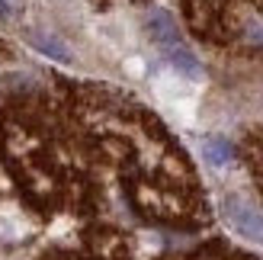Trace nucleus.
I'll return each instance as SVG.
<instances>
[{
  "mask_svg": "<svg viewBox=\"0 0 263 260\" xmlns=\"http://www.w3.org/2000/svg\"><path fill=\"white\" fill-rule=\"evenodd\" d=\"M221 209H225V218L234 231H241L244 238L263 244V212L260 209H254V206L241 196H228L221 202Z\"/></svg>",
  "mask_w": 263,
  "mask_h": 260,
  "instance_id": "nucleus-1",
  "label": "nucleus"
},
{
  "mask_svg": "<svg viewBox=\"0 0 263 260\" xmlns=\"http://www.w3.org/2000/svg\"><path fill=\"white\" fill-rule=\"evenodd\" d=\"M164 58H167V68L177 71L180 77H186V81H199L202 77V61L193 55L186 45H167L164 48Z\"/></svg>",
  "mask_w": 263,
  "mask_h": 260,
  "instance_id": "nucleus-2",
  "label": "nucleus"
},
{
  "mask_svg": "<svg viewBox=\"0 0 263 260\" xmlns=\"http://www.w3.org/2000/svg\"><path fill=\"white\" fill-rule=\"evenodd\" d=\"M144 26H148L151 39H154V42L161 45V48L180 42V29H177V23H174V16H170L167 10H151V13H148V20H144Z\"/></svg>",
  "mask_w": 263,
  "mask_h": 260,
  "instance_id": "nucleus-3",
  "label": "nucleus"
},
{
  "mask_svg": "<svg viewBox=\"0 0 263 260\" xmlns=\"http://www.w3.org/2000/svg\"><path fill=\"white\" fill-rule=\"evenodd\" d=\"M202 158H205V164H212V167H228L231 158H234V148H231L228 138L209 135V138H202Z\"/></svg>",
  "mask_w": 263,
  "mask_h": 260,
  "instance_id": "nucleus-4",
  "label": "nucleus"
},
{
  "mask_svg": "<svg viewBox=\"0 0 263 260\" xmlns=\"http://www.w3.org/2000/svg\"><path fill=\"white\" fill-rule=\"evenodd\" d=\"M32 45L42 51V55H48V58H55V61H74V51L61 42L58 35H48V32H35L32 35Z\"/></svg>",
  "mask_w": 263,
  "mask_h": 260,
  "instance_id": "nucleus-5",
  "label": "nucleus"
},
{
  "mask_svg": "<svg viewBox=\"0 0 263 260\" xmlns=\"http://www.w3.org/2000/svg\"><path fill=\"white\" fill-rule=\"evenodd\" d=\"M247 39L263 45V23H247Z\"/></svg>",
  "mask_w": 263,
  "mask_h": 260,
  "instance_id": "nucleus-6",
  "label": "nucleus"
},
{
  "mask_svg": "<svg viewBox=\"0 0 263 260\" xmlns=\"http://www.w3.org/2000/svg\"><path fill=\"white\" fill-rule=\"evenodd\" d=\"M10 16V7H7V0H0V20H7Z\"/></svg>",
  "mask_w": 263,
  "mask_h": 260,
  "instance_id": "nucleus-7",
  "label": "nucleus"
}]
</instances>
